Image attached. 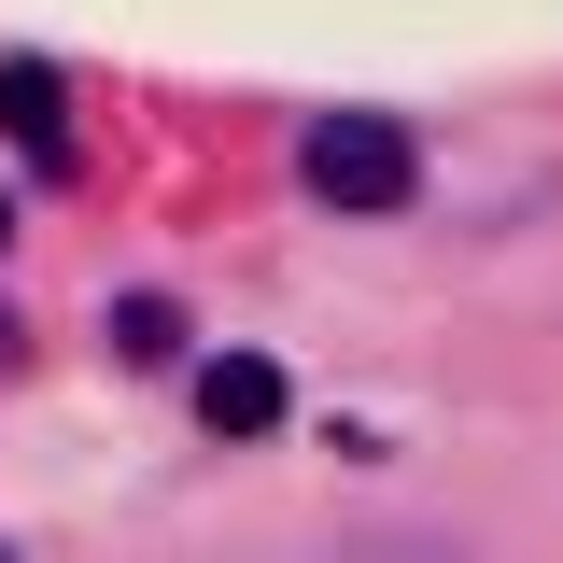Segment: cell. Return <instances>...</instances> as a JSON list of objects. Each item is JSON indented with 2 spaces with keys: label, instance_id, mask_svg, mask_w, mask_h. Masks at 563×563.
Returning <instances> with one entry per match:
<instances>
[{
  "label": "cell",
  "instance_id": "cell-3",
  "mask_svg": "<svg viewBox=\"0 0 563 563\" xmlns=\"http://www.w3.org/2000/svg\"><path fill=\"white\" fill-rule=\"evenodd\" d=\"M0 128H14L29 169H70V85L43 57H0Z\"/></svg>",
  "mask_w": 563,
  "mask_h": 563
},
{
  "label": "cell",
  "instance_id": "cell-5",
  "mask_svg": "<svg viewBox=\"0 0 563 563\" xmlns=\"http://www.w3.org/2000/svg\"><path fill=\"white\" fill-rule=\"evenodd\" d=\"M0 240H14V198H0Z\"/></svg>",
  "mask_w": 563,
  "mask_h": 563
},
{
  "label": "cell",
  "instance_id": "cell-4",
  "mask_svg": "<svg viewBox=\"0 0 563 563\" xmlns=\"http://www.w3.org/2000/svg\"><path fill=\"white\" fill-rule=\"evenodd\" d=\"M113 339H128V352H141V366H155V352L184 339V310H155V296H128V310H113Z\"/></svg>",
  "mask_w": 563,
  "mask_h": 563
},
{
  "label": "cell",
  "instance_id": "cell-2",
  "mask_svg": "<svg viewBox=\"0 0 563 563\" xmlns=\"http://www.w3.org/2000/svg\"><path fill=\"white\" fill-rule=\"evenodd\" d=\"M282 409H296V380H282L268 352H211V366H198V422H211V437H268Z\"/></svg>",
  "mask_w": 563,
  "mask_h": 563
},
{
  "label": "cell",
  "instance_id": "cell-1",
  "mask_svg": "<svg viewBox=\"0 0 563 563\" xmlns=\"http://www.w3.org/2000/svg\"><path fill=\"white\" fill-rule=\"evenodd\" d=\"M296 184L324 211H395L422 184V141L395 128V113H310V141H296Z\"/></svg>",
  "mask_w": 563,
  "mask_h": 563
}]
</instances>
